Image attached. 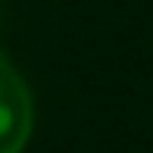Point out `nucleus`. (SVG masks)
<instances>
[{"label": "nucleus", "mask_w": 153, "mask_h": 153, "mask_svg": "<svg viewBox=\"0 0 153 153\" xmlns=\"http://www.w3.org/2000/svg\"><path fill=\"white\" fill-rule=\"evenodd\" d=\"M34 128V106L25 78L0 53V153H22Z\"/></svg>", "instance_id": "1"}]
</instances>
